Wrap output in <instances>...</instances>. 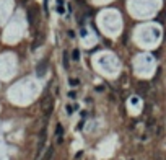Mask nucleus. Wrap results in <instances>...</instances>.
I'll return each mask as SVG.
<instances>
[{
  "label": "nucleus",
  "instance_id": "f257e3e1",
  "mask_svg": "<svg viewBox=\"0 0 166 160\" xmlns=\"http://www.w3.org/2000/svg\"><path fill=\"white\" fill-rule=\"evenodd\" d=\"M46 139H47V129L46 127H42L41 132H39V141H38V150H36V160L41 158V154L44 147H46Z\"/></svg>",
  "mask_w": 166,
  "mask_h": 160
},
{
  "label": "nucleus",
  "instance_id": "f03ea898",
  "mask_svg": "<svg viewBox=\"0 0 166 160\" xmlns=\"http://www.w3.org/2000/svg\"><path fill=\"white\" fill-rule=\"evenodd\" d=\"M41 108H42V111H44V116L46 118H49L52 114V109H54V100L49 96V98H46L42 101V105H41Z\"/></svg>",
  "mask_w": 166,
  "mask_h": 160
},
{
  "label": "nucleus",
  "instance_id": "7ed1b4c3",
  "mask_svg": "<svg viewBox=\"0 0 166 160\" xmlns=\"http://www.w3.org/2000/svg\"><path fill=\"white\" fill-rule=\"evenodd\" d=\"M47 69H49V61L47 59H42L38 64V67H36V75H38L39 78H42L44 75L47 74Z\"/></svg>",
  "mask_w": 166,
  "mask_h": 160
},
{
  "label": "nucleus",
  "instance_id": "20e7f679",
  "mask_svg": "<svg viewBox=\"0 0 166 160\" xmlns=\"http://www.w3.org/2000/svg\"><path fill=\"white\" fill-rule=\"evenodd\" d=\"M62 62H64V67L65 69H69L70 67V56H69V52H64V56H62Z\"/></svg>",
  "mask_w": 166,
  "mask_h": 160
},
{
  "label": "nucleus",
  "instance_id": "39448f33",
  "mask_svg": "<svg viewBox=\"0 0 166 160\" xmlns=\"http://www.w3.org/2000/svg\"><path fill=\"white\" fill-rule=\"evenodd\" d=\"M54 152H56V149H54V147H49V149H47V152H46V155L42 157V160H51V158H52V155H54Z\"/></svg>",
  "mask_w": 166,
  "mask_h": 160
},
{
  "label": "nucleus",
  "instance_id": "423d86ee",
  "mask_svg": "<svg viewBox=\"0 0 166 160\" xmlns=\"http://www.w3.org/2000/svg\"><path fill=\"white\" fill-rule=\"evenodd\" d=\"M64 126H62V124H57V126H56V136L57 137H62V136H64Z\"/></svg>",
  "mask_w": 166,
  "mask_h": 160
},
{
  "label": "nucleus",
  "instance_id": "0eeeda50",
  "mask_svg": "<svg viewBox=\"0 0 166 160\" xmlns=\"http://www.w3.org/2000/svg\"><path fill=\"white\" fill-rule=\"evenodd\" d=\"M28 21H29V25H33V21H34V10L33 8L28 10Z\"/></svg>",
  "mask_w": 166,
  "mask_h": 160
},
{
  "label": "nucleus",
  "instance_id": "6e6552de",
  "mask_svg": "<svg viewBox=\"0 0 166 160\" xmlns=\"http://www.w3.org/2000/svg\"><path fill=\"white\" fill-rule=\"evenodd\" d=\"M72 59H73V61H78V59H80V51H78V49H73V51H72Z\"/></svg>",
  "mask_w": 166,
  "mask_h": 160
},
{
  "label": "nucleus",
  "instance_id": "1a4fd4ad",
  "mask_svg": "<svg viewBox=\"0 0 166 160\" xmlns=\"http://www.w3.org/2000/svg\"><path fill=\"white\" fill-rule=\"evenodd\" d=\"M69 82H70V85H72V87H77V85H80V80H78V78H70Z\"/></svg>",
  "mask_w": 166,
  "mask_h": 160
},
{
  "label": "nucleus",
  "instance_id": "9d476101",
  "mask_svg": "<svg viewBox=\"0 0 166 160\" xmlns=\"http://www.w3.org/2000/svg\"><path fill=\"white\" fill-rule=\"evenodd\" d=\"M64 144V137H57V145H62Z\"/></svg>",
  "mask_w": 166,
  "mask_h": 160
},
{
  "label": "nucleus",
  "instance_id": "9b49d317",
  "mask_svg": "<svg viewBox=\"0 0 166 160\" xmlns=\"http://www.w3.org/2000/svg\"><path fill=\"white\" fill-rule=\"evenodd\" d=\"M103 90H104V85H98L96 87V92H103Z\"/></svg>",
  "mask_w": 166,
  "mask_h": 160
},
{
  "label": "nucleus",
  "instance_id": "f8f14e48",
  "mask_svg": "<svg viewBox=\"0 0 166 160\" xmlns=\"http://www.w3.org/2000/svg\"><path fill=\"white\" fill-rule=\"evenodd\" d=\"M57 12H59V13H60V15H62V13H64L65 10H64V7H57Z\"/></svg>",
  "mask_w": 166,
  "mask_h": 160
},
{
  "label": "nucleus",
  "instance_id": "ddd939ff",
  "mask_svg": "<svg viewBox=\"0 0 166 160\" xmlns=\"http://www.w3.org/2000/svg\"><path fill=\"white\" fill-rule=\"evenodd\" d=\"M69 96H70V98H75V96H77V93H75V92H70Z\"/></svg>",
  "mask_w": 166,
  "mask_h": 160
},
{
  "label": "nucleus",
  "instance_id": "4468645a",
  "mask_svg": "<svg viewBox=\"0 0 166 160\" xmlns=\"http://www.w3.org/2000/svg\"><path fill=\"white\" fill-rule=\"evenodd\" d=\"M80 34H82V36H86V29H85V28H82V31H80Z\"/></svg>",
  "mask_w": 166,
  "mask_h": 160
},
{
  "label": "nucleus",
  "instance_id": "2eb2a0df",
  "mask_svg": "<svg viewBox=\"0 0 166 160\" xmlns=\"http://www.w3.org/2000/svg\"><path fill=\"white\" fill-rule=\"evenodd\" d=\"M57 5L62 7V5H64V0H57Z\"/></svg>",
  "mask_w": 166,
  "mask_h": 160
}]
</instances>
